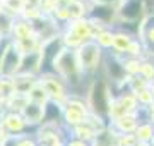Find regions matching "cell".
<instances>
[{
  "instance_id": "1",
  "label": "cell",
  "mask_w": 154,
  "mask_h": 146,
  "mask_svg": "<svg viewBox=\"0 0 154 146\" xmlns=\"http://www.w3.org/2000/svg\"><path fill=\"white\" fill-rule=\"evenodd\" d=\"M93 105L96 108V112L106 113V93H105V84H103V81H99L96 83L94 86V91H93Z\"/></svg>"
},
{
  "instance_id": "2",
  "label": "cell",
  "mask_w": 154,
  "mask_h": 146,
  "mask_svg": "<svg viewBox=\"0 0 154 146\" xmlns=\"http://www.w3.org/2000/svg\"><path fill=\"white\" fill-rule=\"evenodd\" d=\"M139 12H140V0H130V2H127L125 5H123L122 14H123L125 17L134 19V17L139 16Z\"/></svg>"
},
{
  "instance_id": "3",
  "label": "cell",
  "mask_w": 154,
  "mask_h": 146,
  "mask_svg": "<svg viewBox=\"0 0 154 146\" xmlns=\"http://www.w3.org/2000/svg\"><path fill=\"white\" fill-rule=\"evenodd\" d=\"M151 2H152V4H154V0H151Z\"/></svg>"
}]
</instances>
